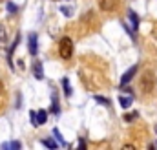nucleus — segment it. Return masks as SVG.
Listing matches in <instances>:
<instances>
[{"instance_id": "f257e3e1", "label": "nucleus", "mask_w": 157, "mask_h": 150, "mask_svg": "<svg viewBox=\"0 0 157 150\" xmlns=\"http://www.w3.org/2000/svg\"><path fill=\"white\" fill-rule=\"evenodd\" d=\"M59 55L62 59H66V61L71 59V55H73V42H71L70 37L60 38V42H59Z\"/></svg>"}, {"instance_id": "f03ea898", "label": "nucleus", "mask_w": 157, "mask_h": 150, "mask_svg": "<svg viewBox=\"0 0 157 150\" xmlns=\"http://www.w3.org/2000/svg\"><path fill=\"white\" fill-rule=\"evenodd\" d=\"M141 88L144 93H152L154 88H155V77H154V72L152 70H146L143 77H141Z\"/></svg>"}, {"instance_id": "7ed1b4c3", "label": "nucleus", "mask_w": 157, "mask_h": 150, "mask_svg": "<svg viewBox=\"0 0 157 150\" xmlns=\"http://www.w3.org/2000/svg\"><path fill=\"white\" fill-rule=\"evenodd\" d=\"M28 48H29V53L31 55H37L39 53V40H37V33H31L28 37Z\"/></svg>"}, {"instance_id": "20e7f679", "label": "nucleus", "mask_w": 157, "mask_h": 150, "mask_svg": "<svg viewBox=\"0 0 157 150\" xmlns=\"http://www.w3.org/2000/svg\"><path fill=\"white\" fill-rule=\"evenodd\" d=\"M137 70H139L137 66H132V68H130V70H128L126 73L122 75V79H121V84H122V86H124V84H128V82H130V81L133 79V75L137 73Z\"/></svg>"}, {"instance_id": "39448f33", "label": "nucleus", "mask_w": 157, "mask_h": 150, "mask_svg": "<svg viewBox=\"0 0 157 150\" xmlns=\"http://www.w3.org/2000/svg\"><path fill=\"white\" fill-rule=\"evenodd\" d=\"M115 2L117 0H99V7L102 11H113L115 9Z\"/></svg>"}, {"instance_id": "423d86ee", "label": "nucleus", "mask_w": 157, "mask_h": 150, "mask_svg": "<svg viewBox=\"0 0 157 150\" xmlns=\"http://www.w3.org/2000/svg\"><path fill=\"white\" fill-rule=\"evenodd\" d=\"M33 75H35V79H39V81H42V79H44L42 62H39V61H35V64H33Z\"/></svg>"}, {"instance_id": "0eeeda50", "label": "nucleus", "mask_w": 157, "mask_h": 150, "mask_svg": "<svg viewBox=\"0 0 157 150\" xmlns=\"http://www.w3.org/2000/svg\"><path fill=\"white\" fill-rule=\"evenodd\" d=\"M128 18L132 22V31H137V28H139V17L135 15V11H128Z\"/></svg>"}, {"instance_id": "6e6552de", "label": "nucleus", "mask_w": 157, "mask_h": 150, "mask_svg": "<svg viewBox=\"0 0 157 150\" xmlns=\"http://www.w3.org/2000/svg\"><path fill=\"white\" fill-rule=\"evenodd\" d=\"M46 121H48V112L39 110V112H37V126H39V124H44Z\"/></svg>"}, {"instance_id": "1a4fd4ad", "label": "nucleus", "mask_w": 157, "mask_h": 150, "mask_svg": "<svg viewBox=\"0 0 157 150\" xmlns=\"http://www.w3.org/2000/svg\"><path fill=\"white\" fill-rule=\"evenodd\" d=\"M119 103H121V106L122 108H130V105H132V97H119Z\"/></svg>"}, {"instance_id": "9d476101", "label": "nucleus", "mask_w": 157, "mask_h": 150, "mask_svg": "<svg viewBox=\"0 0 157 150\" xmlns=\"http://www.w3.org/2000/svg\"><path fill=\"white\" fill-rule=\"evenodd\" d=\"M62 86H64V93L71 95V88H70V81L68 79H62Z\"/></svg>"}, {"instance_id": "9b49d317", "label": "nucleus", "mask_w": 157, "mask_h": 150, "mask_svg": "<svg viewBox=\"0 0 157 150\" xmlns=\"http://www.w3.org/2000/svg\"><path fill=\"white\" fill-rule=\"evenodd\" d=\"M42 145L48 147V148H57V143L53 139H42Z\"/></svg>"}, {"instance_id": "f8f14e48", "label": "nucleus", "mask_w": 157, "mask_h": 150, "mask_svg": "<svg viewBox=\"0 0 157 150\" xmlns=\"http://www.w3.org/2000/svg\"><path fill=\"white\" fill-rule=\"evenodd\" d=\"M53 136H55V137H57V139H59V143H60V145H62V147H66V141H64V139H62V136H60V132H59V130H57V128H53Z\"/></svg>"}, {"instance_id": "ddd939ff", "label": "nucleus", "mask_w": 157, "mask_h": 150, "mask_svg": "<svg viewBox=\"0 0 157 150\" xmlns=\"http://www.w3.org/2000/svg\"><path fill=\"white\" fill-rule=\"evenodd\" d=\"M51 112L59 113V101H57V97H55V95H53V103H51Z\"/></svg>"}, {"instance_id": "4468645a", "label": "nucleus", "mask_w": 157, "mask_h": 150, "mask_svg": "<svg viewBox=\"0 0 157 150\" xmlns=\"http://www.w3.org/2000/svg\"><path fill=\"white\" fill-rule=\"evenodd\" d=\"M95 101H97V103H102V105H106V106H110V99H106V97L95 95Z\"/></svg>"}, {"instance_id": "2eb2a0df", "label": "nucleus", "mask_w": 157, "mask_h": 150, "mask_svg": "<svg viewBox=\"0 0 157 150\" xmlns=\"http://www.w3.org/2000/svg\"><path fill=\"white\" fill-rule=\"evenodd\" d=\"M133 119H137V112H132V113H126L124 115V121H128V123L133 121Z\"/></svg>"}, {"instance_id": "dca6fc26", "label": "nucleus", "mask_w": 157, "mask_h": 150, "mask_svg": "<svg viewBox=\"0 0 157 150\" xmlns=\"http://www.w3.org/2000/svg\"><path fill=\"white\" fill-rule=\"evenodd\" d=\"M9 148H15V150H18V148H22V145H20L18 141H13V143H9Z\"/></svg>"}, {"instance_id": "f3484780", "label": "nucleus", "mask_w": 157, "mask_h": 150, "mask_svg": "<svg viewBox=\"0 0 157 150\" xmlns=\"http://www.w3.org/2000/svg\"><path fill=\"white\" fill-rule=\"evenodd\" d=\"M29 117H31V123L37 126V112H33V110H31V112H29Z\"/></svg>"}, {"instance_id": "a211bd4d", "label": "nucleus", "mask_w": 157, "mask_h": 150, "mask_svg": "<svg viewBox=\"0 0 157 150\" xmlns=\"http://www.w3.org/2000/svg\"><path fill=\"white\" fill-rule=\"evenodd\" d=\"M7 9H9V13H15L17 11V6L13 2H7Z\"/></svg>"}, {"instance_id": "6ab92c4d", "label": "nucleus", "mask_w": 157, "mask_h": 150, "mask_svg": "<svg viewBox=\"0 0 157 150\" xmlns=\"http://www.w3.org/2000/svg\"><path fill=\"white\" fill-rule=\"evenodd\" d=\"M4 38H6V30L0 28V44H4Z\"/></svg>"}, {"instance_id": "aec40b11", "label": "nucleus", "mask_w": 157, "mask_h": 150, "mask_svg": "<svg viewBox=\"0 0 157 150\" xmlns=\"http://www.w3.org/2000/svg\"><path fill=\"white\" fill-rule=\"evenodd\" d=\"M78 147H80V148H86V141H84V139H80V141H78Z\"/></svg>"}, {"instance_id": "412c9836", "label": "nucleus", "mask_w": 157, "mask_h": 150, "mask_svg": "<svg viewBox=\"0 0 157 150\" xmlns=\"http://www.w3.org/2000/svg\"><path fill=\"white\" fill-rule=\"evenodd\" d=\"M4 92V84H2V81H0V93Z\"/></svg>"}, {"instance_id": "4be33fe9", "label": "nucleus", "mask_w": 157, "mask_h": 150, "mask_svg": "<svg viewBox=\"0 0 157 150\" xmlns=\"http://www.w3.org/2000/svg\"><path fill=\"white\" fill-rule=\"evenodd\" d=\"M155 132H157V126H155Z\"/></svg>"}]
</instances>
